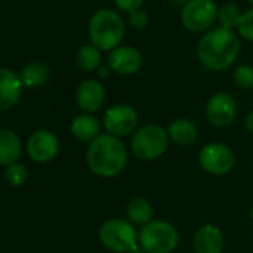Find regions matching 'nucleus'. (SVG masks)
<instances>
[{"label":"nucleus","instance_id":"obj_31","mask_svg":"<svg viewBox=\"0 0 253 253\" xmlns=\"http://www.w3.org/2000/svg\"><path fill=\"white\" fill-rule=\"evenodd\" d=\"M250 217H252V222H253V211H252V214H250Z\"/></svg>","mask_w":253,"mask_h":253},{"label":"nucleus","instance_id":"obj_6","mask_svg":"<svg viewBox=\"0 0 253 253\" xmlns=\"http://www.w3.org/2000/svg\"><path fill=\"white\" fill-rule=\"evenodd\" d=\"M101 244L113 253H131L139 247V232L134 225L121 217H112L98 229Z\"/></svg>","mask_w":253,"mask_h":253},{"label":"nucleus","instance_id":"obj_20","mask_svg":"<svg viewBox=\"0 0 253 253\" xmlns=\"http://www.w3.org/2000/svg\"><path fill=\"white\" fill-rule=\"evenodd\" d=\"M20 79H21V82H23L24 86H29V88H41V86H43L48 82V79H49V70L42 63L33 61V63L26 64L21 69Z\"/></svg>","mask_w":253,"mask_h":253},{"label":"nucleus","instance_id":"obj_25","mask_svg":"<svg viewBox=\"0 0 253 253\" xmlns=\"http://www.w3.org/2000/svg\"><path fill=\"white\" fill-rule=\"evenodd\" d=\"M237 32L243 39L253 42V8L241 14Z\"/></svg>","mask_w":253,"mask_h":253},{"label":"nucleus","instance_id":"obj_32","mask_svg":"<svg viewBox=\"0 0 253 253\" xmlns=\"http://www.w3.org/2000/svg\"><path fill=\"white\" fill-rule=\"evenodd\" d=\"M249 3H250V5H253V0H249Z\"/></svg>","mask_w":253,"mask_h":253},{"label":"nucleus","instance_id":"obj_19","mask_svg":"<svg viewBox=\"0 0 253 253\" xmlns=\"http://www.w3.org/2000/svg\"><path fill=\"white\" fill-rule=\"evenodd\" d=\"M126 220H130L133 225L145 226L151 220H154V207L149 200L143 197H136L128 201L125 207Z\"/></svg>","mask_w":253,"mask_h":253},{"label":"nucleus","instance_id":"obj_28","mask_svg":"<svg viewBox=\"0 0 253 253\" xmlns=\"http://www.w3.org/2000/svg\"><path fill=\"white\" fill-rule=\"evenodd\" d=\"M244 126H246V130H247L249 133L253 134V110H250V112L246 115V118H244Z\"/></svg>","mask_w":253,"mask_h":253},{"label":"nucleus","instance_id":"obj_17","mask_svg":"<svg viewBox=\"0 0 253 253\" xmlns=\"http://www.w3.org/2000/svg\"><path fill=\"white\" fill-rule=\"evenodd\" d=\"M70 133L76 140L89 145L91 142H94L101 134L100 133V122L91 113L78 115L73 118V121L70 124Z\"/></svg>","mask_w":253,"mask_h":253},{"label":"nucleus","instance_id":"obj_18","mask_svg":"<svg viewBox=\"0 0 253 253\" xmlns=\"http://www.w3.org/2000/svg\"><path fill=\"white\" fill-rule=\"evenodd\" d=\"M23 152V145L18 134L8 128H0V166L18 163Z\"/></svg>","mask_w":253,"mask_h":253},{"label":"nucleus","instance_id":"obj_22","mask_svg":"<svg viewBox=\"0 0 253 253\" xmlns=\"http://www.w3.org/2000/svg\"><path fill=\"white\" fill-rule=\"evenodd\" d=\"M240 17H241V14L235 3H226V5L220 6L217 11V21L220 23V27L228 29V30L237 29V26L240 23Z\"/></svg>","mask_w":253,"mask_h":253},{"label":"nucleus","instance_id":"obj_4","mask_svg":"<svg viewBox=\"0 0 253 253\" xmlns=\"http://www.w3.org/2000/svg\"><path fill=\"white\" fill-rule=\"evenodd\" d=\"M170 146L167 130L157 124H146L137 128L131 139V152L140 161H155L161 158Z\"/></svg>","mask_w":253,"mask_h":253},{"label":"nucleus","instance_id":"obj_14","mask_svg":"<svg viewBox=\"0 0 253 253\" xmlns=\"http://www.w3.org/2000/svg\"><path fill=\"white\" fill-rule=\"evenodd\" d=\"M106 92L103 85L95 79H86L81 82L76 89V103L84 113H94L104 104Z\"/></svg>","mask_w":253,"mask_h":253},{"label":"nucleus","instance_id":"obj_11","mask_svg":"<svg viewBox=\"0 0 253 253\" xmlns=\"http://www.w3.org/2000/svg\"><path fill=\"white\" fill-rule=\"evenodd\" d=\"M26 149H27L29 157L35 163L45 164V163L52 161L58 155L60 142H58V137L52 131L38 130L29 137Z\"/></svg>","mask_w":253,"mask_h":253},{"label":"nucleus","instance_id":"obj_5","mask_svg":"<svg viewBox=\"0 0 253 253\" xmlns=\"http://www.w3.org/2000/svg\"><path fill=\"white\" fill-rule=\"evenodd\" d=\"M179 241L177 228L163 219H154L139 231V246L145 253H173Z\"/></svg>","mask_w":253,"mask_h":253},{"label":"nucleus","instance_id":"obj_29","mask_svg":"<svg viewBox=\"0 0 253 253\" xmlns=\"http://www.w3.org/2000/svg\"><path fill=\"white\" fill-rule=\"evenodd\" d=\"M112 70H110V67L109 66H100L98 67V75L101 76V78H106V76H109V73H110Z\"/></svg>","mask_w":253,"mask_h":253},{"label":"nucleus","instance_id":"obj_8","mask_svg":"<svg viewBox=\"0 0 253 253\" xmlns=\"http://www.w3.org/2000/svg\"><path fill=\"white\" fill-rule=\"evenodd\" d=\"M200 167L211 176H225L235 166V155L231 148L220 142H210L198 152Z\"/></svg>","mask_w":253,"mask_h":253},{"label":"nucleus","instance_id":"obj_12","mask_svg":"<svg viewBox=\"0 0 253 253\" xmlns=\"http://www.w3.org/2000/svg\"><path fill=\"white\" fill-rule=\"evenodd\" d=\"M107 66L112 72L121 76H131L136 75L143 66L142 54L131 46H122L112 49L107 57Z\"/></svg>","mask_w":253,"mask_h":253},{"label":"nucleus","instance_id":"obj_21","mask_svg":"<svg viewBox=\"0 0 253 253\" xmlns=\"http://www.w3.org/2000/svg\"><path fill=\"white\" fill-rule=\"evenodd\" d=\"M101 63V52L97 46L84 45L76 52V66L84 72H94L98 70Z\"/></svg>","mask_w":253,"mask_h":253},{"label":"nucleus","instance_id":"obj_9","mask_svg":"<svg viewBox=\"0 0 253 253\" xmlns=\"http://www.w3.org/2000/svg\"><path fill=\"white\" fill-rule=\"evenodd\" d=\"M139 113L130 104H115L104 112L103 126L107 134L115 137L130 136L137 130Z\"/></svg>","mask_w":253,"mask_h":253},{"label":"nucleus","instance_id":"obj_1","mask_svg":"<svg viewBox=\"0 0 253 253\" xmlns=\"http://www.w3.org/2000/svg\"><path fill=\"white\" fill-rule=\"evenodd\" d=\"M240 48L238 36L232 30L216 27L201 36L197 46V55L207 70L225 72L237 61Z\"/></svg>","mask_w":253,"mask_h":253},{"label":"nucleus","instance_id":"obj_16","mask_svg":"<svg viewBox=\"0 0 253 253\" xmlns=\"http://www.w3.org/2000/svg\"><path fill=\"white\" fill-rule=\"evenodd\" d=\"M167 134L170 137V142H173L177 146L188 148L191 146L197 137H198V128L197 125L188 119V118H176L167 125Z\"/></svg>","mask_w":253,"mask_h":253},{"label":"nucleus","instance_id":"obj_30","mask_svg":"<svg viewBox=\"0 0 253 253\" xmlns=\"http://www.w3.org/2000/svg\"><path fill=\"white\" fill-rule=\"evenodd\" d=\"M171 2H173L176 6H180V9H182L186 3H189V2H191V0H171Z\"/></svg>","mask_w":253,"mask_h":253},{"label":"nucleus","instance_id":"obj_27","mask_svg":"<svg viewBox=\"0 0 253 253\" xmlns=\"http://www.w3.org/2000/svg\"><path fill=\"white\" fill-rule=\"evenodd\" d=\"M145 0H113V3L116 8H119L124 12H133L140 9V6L143 5Z\"/></svg>","mask_w":253,"mask_h":253},{"label":"nucleus","instance_id":"obj_24","mask_svg":"<svg viewBox=\"0 0 253 253\" xmlns=\"http://www.w3.org/2000/svg\"><path fill=\"white\" fill-rule=\"evenodd\" d=\"M234 82L243 89H253V67L241 64L234 70Z\"/></svg>","mask_w":253,"mask_h":253},{"label":"nucleus","instance_id":"obj_7","mask_svg":"<svg viewBox=\"0 0 253 253\" xmlns=\"http://www.w3.org/2000/svg\"><path fill=\"white\" fill-rule=\"evenodd\" d=\"M217 11L213 0H191L180 9V23L192 33L209 32L217 20Z\"/></svg>","mask_w":253,"mask_h":253},{"label":"nucleus","instance_id":"obj_23","mask_svg":"<svg viewBox=\"0 0 253 253\" xmlns=\"http://www.w3.org/2000/svg\"><path fill=\"white\" fill-rule=\"evenodd\" d=\"M5 179L12 186H23L29 179V170L21 163L11 164L5 170Z\"/></svg>","mask_w":253,"mask_h":253},{"label":"nucleus","instance_id":"obj_3","mask_svg":"<svg viewBox=\"0 0 253 253\" xmlns=\"http://www.w3.org/2000/svg\"><path fill=\"white\" fill-rule=\"evenodd\" d=\"M88 36L100 51H112L119 46L125 36V24L121 15L112 9L97 11L88 24Z\"/></svg>","mask_w":253,"mask_h":253},{"label":"nucleus","instance_id":"obj_26","mask_svg":"<svg viewBox=\"0 0 253 253\" xmlns=\"http://www.w3.org/2000/svg\"><path fill=\"white\" fill-rule=\"evenodd\" d=\"M149 23V18H148V14L143 12L142 9H137V11H133L130 12V20H128V24L136 29V30H143Z\"/></svg>","mask_w":253,"mask_h":253},{"label":"nucleus","instance_id":"obj_10","mask_svg":"<svg viewBox=\"0 0 253 253\" xmlns=\"http://www.w3.org/2000/svg\"><path fill=\"white\" fill-rule=\"evenodd\" d=\"M237 101L228 92H216L206 103V118L210 125L216 128L229 126L237 118Z\"/></svg>","mask_w":253,"mask_h":253},{"label":"nucleus","instance_id":"obj_2","mask_svg":"<svg viewBox=\"0 0 253 253\" xmlns=\"http://www.w3.org/2000/svg\"><path fill=\"white\" fill-rule=\"evenodd\" d=\"M85 161L91 173L103 179H112L125 170L128 151L119 137L103 133L88 145Z\"/></svg>","mask_w":253,"mask_h":253},{"label":"nucleus","instance_id":"obj_13","mask_svg":"<svg viewBox=\"0 0 253 253\" xmlns=\"http://www.w3.org/2000/svg\"><path fill=\"white\" fill-rule=\"evenodd\" d=\"M225 246V235L216 225L204 223L194 232L192 247L195 253H223Z\"/></svg>","mask_w":253,"mask_h":253},{"label":"nucleus","instance_id":"obj_15","mask_svg":"<svg viewBox=\"0 0 253 253\" xmlns=\"http://www.w3.org/2000/svg\"><path fill=\"white\" fill-rule=\"evenodd\" d=\"M23 91V82L20 75L9 69H0V112L12 109Z\"/></svg>","mask_w":253,"mask_h":253}]
</instances>
